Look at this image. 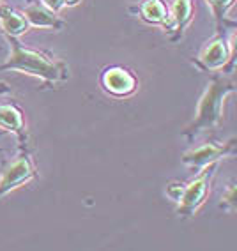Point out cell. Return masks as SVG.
Segmentation results:
<instances>
[{"mask_svg":"<svg viewBox=\"0 0 237 251\" xmlns=\"http://www.w3.org/2000/svg\"><path fill=\"white\" fill-rule=\"evenodd\" d=\"M207 4H209L212 16H214L216 32H223L227 28H236V23L227 18L228 11L234 7L236 0H207Z\"/></svg>","mask_w":237,"mask_h":251,"instance_id":"obj_13","label":"cell"},{"mask_svg":"<svg viewBox=\"0 0 237 251\" xmlns=\"http://www.w3.org/2000/svg\"><path fill=\"white\" fill-rule=\"evenodd\" d=\"M219 161L211 163V165L204 166L202 170L197 172L195 179L189 180L188 184L183 186V193L179 197V207H177V214L181 218H193L197 214V211L204 205V202L209 197L211 186L218 172Z\"/></svg>","mask_w":237,"mask_h":251,"instance_id":"obj_4","label":"cell"},{"mask_svg":"<svg viewBox=\"0 0 237 251\" xmlns=\"http://www.w3.org/2000/svg\"><path fill=\"white\" fill-rule=\"evenodd\" d=\"M41 4L48 7L50 11H53V13H58V11L66 7V0H41Z\"/></svg>","mask_w":237,"mask_h":251,"instance_id":"obj_16","label":"cell"},{"mask_svg":"<svg viewBox=\"0 0 237 251\" xmlns=\"http://www.w3.org/2000/svg\"><path fill=\"white\" fill-rule=\"evenodd\" d=\"M37 179V168L32 159L30 147H20L18 154L13 161L4 165L0 174V198L14 189L22 188L30 180Z\"/></svg>","mask_w":237,"mask_h":251,"instance_id":"obj_5","label":"cell"},{"mask_svg":"<svg viewBox=\"0 0 237 251\" xmlns=\"http://www.w3.org/2000/svg\"><path fill=\"white\" fill-rule=\"evenodd\" d=\"M168 14H170V20L165 30L168 32V39L172 43H177L183 39L186 28L195 18L193 0H172V4L168 5Z\"/></svg>","mask_w":237,"mask_h":251,"instance_id":"obj_8","label":"cell"},{"mask_svg":"<svg viewBox=\"0 0 237 251\" xmlns=\"http://www.w3.org/2000/svg\"><path fill=\"white\" fill-rule=\"evenodd\" d=\"M27 2H30V0H27Z\"/></svg>","mask_w":237,"mask_h":251,"instance_id":"obj_20","label":"cell"},{"mask_svg":"<svg viewBox=\"0 0 237 251\" xmlns=\"http://www.w3.org/2000/svg\"><path fill=\"white\" fill-rule=\"evenodd\" d=\"M236 81L232 78L214 75L207 83L200 101H198L197 113L191 124L183 131V135L193 142L200 133L216 129L223 121L225 101L230 94L236 92Z\"/></svg>","mask_w":237,"mask_h":251,"instance_id":"obj_2","label":"cell"},{"mask_svg":"<svg viewBox=\"0 0 237 251\" xmlns=\"http://www.w3.org/2000/svg\"><path fill=\"white\" fill-rule=\"evenodd\" d=\"M183 186H184V184H179V182L170 184V186L166 188V195H168L174 202H177V200H179V197H181V193H183Z\"/></svg>","mask_w":237,"mask_h":251,"instance_id":"obj_15","label":"cell"},{"mask_svg":"<svg viewBox=\"0 0 237 251\" xmlns=\"http://www.w3.org/2000/svg\"><path fill=\"white\" fill-rule=\"evenodd\" d=\"M4 133H5V131H2V129H0V136H2V135H4Z\"/></svg>","mask_w":237,"mask_h":251,"instance_id":"obj_19","label":"cell"},{"mask_svg":"<svg viewBox=\"0 0 237 251\" xmlns=\"http://www.w3.org/2000/svg\"><path fill=\"white\" fill-rule=\"evenodd\" d=\"M236 152V140H228L225 144H219V142H207V144L200 145V147H195L188 152H184L181 156V161L184 165L191 166L193 170L198 172L202 170L204 166L211 165V163H216L219 159L228 156H234Z\"/></svg>","mask_w":237,"mask_h":251,"instance_id":"obj_7","label":"cell"},{"mask_svg":"<svg viewBox=\"0 0 237 251\" xmlns=\"http://www.w3.org/2000/svg\"><path fill=\"white\" fill-rule=\"evenodd\" d=\"M130 11L136 14L142 22L149 23V25H159L163 28H166L168 20H170L168 4L165 0H142L136 5H133Z\"/></svg>","mask_w":237,"mask_h":251,"instance_id":"obj_11","label":"cell"},{"mask_svg":"<svg viewBox=\"0 0 237 251\" xmlns=\"http://www.w3.org/2000/svg\"><path fill=\"white\" fill-rule=\"evenodd\" d=\"M234 28L216 32L214 37L209 39L202 50L193 57V66L198 71H223L234 66Z\"/></svg>","mask_w":237,"mask_h":251,"instance_id":"obj_3","label":"cell"},{"mask_svg":"<svg viewBox=\"0 0 237 251\" xmlns=\"http://www.w3.org/2000/svg\"><path fill=\"white\" fill-rule=\"evenodd\" d=\"M23 16L27 18L30 28H50V30H62L66 27V22L57 16V13L50 11L39 2H28V5L23 9Z\"/></svg>","mask_w":237,"mask_h":251,"instance_id":"obj_10","label":"cell"},{"mask_svg":"<svg viewBox=\"0 0 237 251\" xmlns=\"http://www.w3.org/2000/svg\"><path fill=\"white\" fill-rule=\"evenodd\" d=\"M9 43V57L0 64L2 71H18L43 80L45 87H53L67 80L66 62L58 60L53 53L45 50H32L23 45L20 37H5Z\"/></svg>","mask_w":237,"mask_h":251,"instance_id":"obj_1","label":"cell"},{"mask_svg":"<svg viewBox=\"0 0 237 251\" xmlns=\"http://www.w3.org/2000/svg\"><path fill=\"white\" fill-rule=\"evenodd\" d=\"M0 28L5 37H20L30 30V25H28L27 18L23 16V13L16 11L14 7H9V5H0Z\"/></svg>","mask_w":237,"mask_h":251,"instance_id":"obj_12","label":"cell"},{"mask_svg":"<svg viewBox=\"0 0 237 251\" xmlns=\"http://www.w3.org/2000/svg\"><path fill=\"white\" fill-rule=\"evenodd\" d=\"M11 92V87L4 81H0V94H9Z\"/></svg>","mask_w":237,"mask_h":251,"instance_id":"obj_17","label":"cell"},{"mask_svg":"<svg viewBox=\"0 0 237 251\" xmlns=\"http://www.w3.org/2000/svg\"><path fill=\"white\" fill-rule=\"evenodd\" d=\"M81 0H66V5H69V7H73V5H78Z\"/></svg>","mask_w":237,"mask_h":251,"instance_id":"obj_18","label":"cell"},{"mask_svg":"<svg viewBox=\"0 0 237 251\" xmlns=\"http://www.w3.org/2000/svg\"><path fill=\"white\" fill-rule=\"evenodd\" d=\"M101 87L108 96L117 99L130 98L138 89V78L134 76L131 69L124 66H108L101 71Z\"/></svg>","mask_w":237,"mask_h":251,"instance_id":"obj_6","label":"cell"},{"mask_svg":"<svg viewBox=\"0 0 237 251\" xmlns=\"http://www.w3.org/2000/svg\"><path fill=\"white\" fill-rule=\"evenodd\" d=\"M234 193H236V186L230 184L227 195H223V198H221V200H223V202H221V207L227 209V211H232L234 207H236V197H234Z\"/></svg>","mask_w":237,"mask_h":251,"instance_id":"obj_14","label":"cell"},{"mask_svg":"<svg viewBox=\"0 0 237 251\" xmlns=\"http://www.w3.org/2000/svg\"><path fill=\"white\" fill-rule=\"evenodd\" d=\"M0 129L16 135L20 147L28 145V131L23 121V112L16 103H0Z\"/></svg>","mask_w":237,"mask_h":251,"instance_id":"obj_9","label":"cell"}]
</instances>
